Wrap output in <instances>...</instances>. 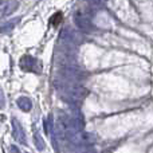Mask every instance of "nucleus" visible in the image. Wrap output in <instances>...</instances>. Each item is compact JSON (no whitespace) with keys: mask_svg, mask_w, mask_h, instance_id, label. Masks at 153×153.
I'll use <instances>...</instances> for the list:
<instances>
[{"mask_svg":"<svg viewBox=\"0 0 153 153\" xmlns=\"http://www.w3.org/2000/svg\"><path fill=\"white\" fill-rule=\"evenodd\" d=\"M62 20H63V15H62V12H56L55 15L51 18V24H53L54 27H58Z\"/></svg>","mask_w":153,"mask_h":153,"instance_id":"nucleus-1","label":"nucleus"}]
</instances>
